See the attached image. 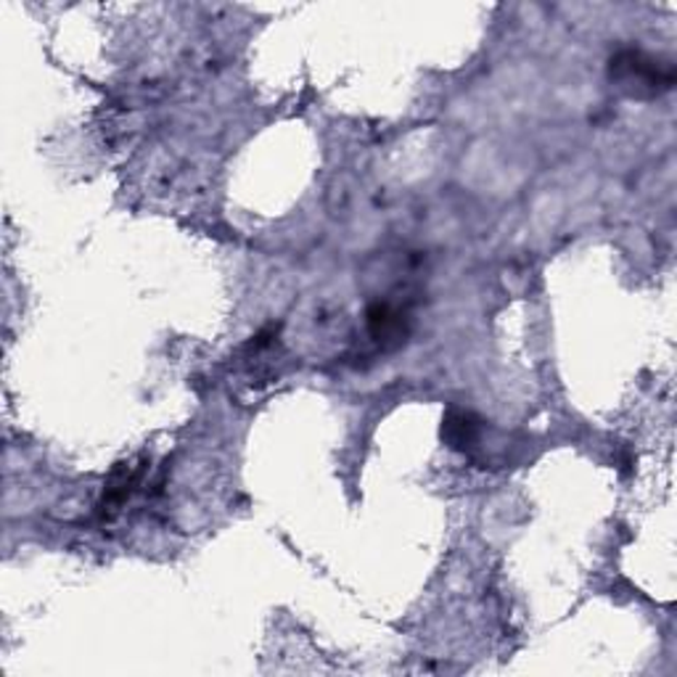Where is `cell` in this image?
<instances>
[{
  "mask_svg": "<svg viewBox=\"0 0 677 677\" xmlns=\"http://www.w3.org/2000/svg\"><path fill=\"white\" fill-rule=\"evenodd\" d=\"M611 83L636 102H654L673 91L675 67L669 61L641 51V48H622L609 61Z\"/></svg>",
  "mask_w": 677,
  "mask_h": 677,
  "instance_id": "cell-1",
  "label": "cell"
},
{
  "mask_svg": "<svg viewBox=\"0 0 677 677\" xmlns=\"http://www.w3.org/2000/svg\"><path fill=\"white\" fill-rule=\"evenodd\" d=\"M143 474H146V463H119L111 472L109 479H106V490L102 503H98V516L102 519H115L122 506L133 498V492L138 490V485L143 482Z\"/></svg>",
  "mask_w": 677,
  "mask_h": 677,
  "instance_id": "cell-2",
  "label": "cell"
},
{
  "mask_svg": "<svg viewBox=\"0 0 677 677\" xmlns=\"http://www.w3.org/2000/svg\"><path fill=\"white\" fill-rule=\"evenodd\" d=\"M368 331L379 344L384 347H397L405 342L407 336V321L405 312H400L397 307L390 302H376L368 307Z\"/></svg>",
  "mask_w": 677,
  "mask_h": 677,
  "instance_id": "cell-3",
  "label": "cell"
},
{
  "mask_svg": "<svg viewBox=\"0 0 677 677\" xmlns=\"http://www.w3.org/2000/svg\"><path fill=\"white\" fill-rule=\"evenodd\" d=\"M442 437L453 450L472 453L476 442H479V418H476L474 413L463 411V407H450V411L444 413Z\"/></svg>",
  "mask_w": 677,
  "mask_h": 677,
  "instance_id": "cell-4",
  "label": "cell"
}]
</instances>
